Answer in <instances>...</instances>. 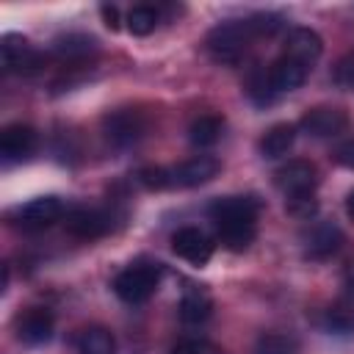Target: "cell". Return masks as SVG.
Here are the masks:
<instances>
[{"instance_id":"obj_10","label":"cell","mask_w":354,"mask_h":354,"mask_svg":"<svg viewBox=\"0 0 354 354\" xmlns=\"http://www.w3.org/2000/svg\"><path fill=\"white\" fill-rule=\"evenodd\" d=\"M36 130L30 124H22V122H14V124H6L3 133H0V158L6 163H17V160H28L36 149Z\"/></svg>"},{"instance_id":"obj_22","label":"cell","mask_w":354,"mask_h":354,"mask_svg":"<svg viewBox=\"0 0 354 354\" xmlns=\"http://www.w3.org/2000/svg\"><path fill=\"white\" fill-rule=\"evenodd\" d=\"M221 130H224V119L216 116V113H205V116H196L188 127V141L194 147H213L218 138H221Z\"/></svg>"},{"instance_id":"obj_5","label":"cell","mask_w":354,"mask_h":354,"mask_svg":"<svg viewBox=\"0 0 354 354\" xmlns=\"http://www.w3.org/2000/svg\"><path fill=\"white\" fill-rule=\"evenodd\" d=\"M274 185L288 196H304V194H315L318 188V169L310 160H288L285 166H279L274 171Z\"/></svg>"},{"instance_id":"obj_2","label":"cell","mask_w":354,"mask_h":354,"mask_svg":"<svg viewBox=\"0 0 354 354\" xmlns=\"http://www.w3.org/2000/svg\"><path fill=\"white\" fill-rule=\"evenodd\" d=\"M160 277H163V266L160 263H149V260H141V263H130L124 266L116 277H113V293L127 301V304H141L147 301L158 285H160Z\"/></svg>"},{"instance_id":"obj_17","label":"cell","mask_w":354,"mask_h":354,"mask_svg":"<svg viewBox=\"0 0 354 354\" xmlns=\"http://www.w3.org/2000/svg\"><path fill=\"white\" fill-rule=\"evenodd\" d=\"M268 75H271L274 91L282 94V91H293V88H299V86L307 80L310 66H304V64H299V61H293V58H288V55L279 53V58L268 66Z\"/></svg>"},{"instance_id":"obj_6","label":"cell","mask_w":354,"mask_h":354,"mask_svg":"<svg viewBox=\"0 0 354 354\" xmlns=\"http://www.w3.org/2000/svg\"><path fill=\"white\" fill-rule=\"evenodd\" d=\"M0 55H3V69L6 72H19V75H30L41 66V53H36L30 47V41L19 33H6L0 39Z\"/></svg>"},{"instance_id":"obj_12","label":"cell","mask_w":354,"mask_h":354,"mask_svg":"<svg viewBox=\"0 0 354 354\" xmlns=\"http://www.w3.org/2000/svg\"><path fill=\"white\" fill-rule=\"evenodd\" d=\"M260 202L254 196H218L207 205V216L213 224L227 221H257Z\"/></svg>"},{"instance_id":"obj_13","label":"cell","mask_w":354,"mask_h":354,"mask_svg":"<svg viewBox=\"0 0 354 354\" xmlns=\"http://www.w3.org/2000/svg\"><path fill=\"white\" fill-rule=\"evenodd\" d=\"M301 243H304V254L307 257L324 260V257L335 254L343 246V230L337 224H332V221H315L301 235Z\"/></svg>"},{"instance_id":"obj_20","label":"cell","mask_w":354,"mask_h":354,"mask_svg":"<svg viewBox=\"0 0 354 354\" xmlns=\"http://www.w3.org/2000/svg\"><path fill=\"white\" fill-rule=\"evenodd\" d=\"M257 232V221H227V224H216V238L224 249L230 252H243L252 246Z\"/></svg>"},{"instance_id":"obj_28","label":"cell","mask_w":354,"mask_h":354,"mask_svg":"<svg viewBox=\"0 0 354 354\" xmlns=\"http://www.w3.org/2000/svg\"><path fill=\"white\" fill-rule=\"evenodd\" d=\"M285 210H288V216H293V218H299V221H310V218H315V213H318V199H315V194L288 196V199H285Z\"/></svg>"},{"instance_id":"obj_3","label":"cell","mask_w":354,"mask_h":354,"mask_svg":"<svg viewBox=\"0 0 354 354\" xmlns=\"http://www.w3.org/2000/svg\"><path fill=\"white\" fill-rule=\"evenodd\" d=\"M19 230L25 232H36V230H47L53 227L58 218H64V202L58 196H36L19 207L11 210L8 216Z\"/></svg>"},{"instance_id":"obj_34","label":"cell","mask_w":354,"mask_h":354,"mask_svg":"<svg viewBox=\"0 0 354 354\" xmlns=\"http://www.w3.org/2000/svg\"><path fill=\"white\" fill-rule=\"evenodd\" d=\"M346 210H348V216L354 218V191H348V196H346Z\"/></svg>"},{"instance_id":"obj_18","label":"cell","mask_w":354,"mask_h":354,"mask_svg":"<svg viewBox=\"0 0 354 354\" xmlns=\"http://www.w3.org/2000/svg\"><path fill=\"white\" fill-rule=\"evenodd\" d=\"M296 144V124L290 122H279L274 127H268L260 138V152L263 158L268 160H277V158H285Z\"/></svg>"},{"instance_id":"obj_25","label":"cell","mask_w":354,"mask_h":354,"mask_svg":"<svg viewBox=\"0 0 354 354\" xmlns=\"http://www.w3.org/2000/svg\"><path fill=\"white\" fill-rule=\"evenodd\" d=\"M246 94L252 97L254 105H271L277 91H274V83H271V75L268 69H254L246 80Z\"/></svg>"},{"instance_id":"obj_1","label":"cell","mask_w":354,"mask_h":354,"mask_svg":"<svg viewBox=\"0 0 354 354\" xmlns=\"http://www.w3.org/2000/svg\"><path fill=\"white\" fill-rule=\"evenodd\" d=\"M282 25H285L282 17L268 14V11H260V14H252L243 19H227V22H218L207 33L205 47L216 64L235 66V64H241V58L246 55L249 44L257 36H274Z\"/></svg>"},{"instance_id":"obj_4","label":"cell","mask_w":354,"mask_h":354,"mask_svg":"<svg viewBox=\"0 0 354 354\" xmlns=\"http://www.w3.org/2000/svg\"><path fill=\"white\" fill-rule=\"evenodd\" d=\"M102 133L108 138L111 147L116 149H124V147H133L136 141L144 138L147 133V119L133 111V108H119V111H111L105 113L102 119Z\"/></svg>"},{"instance_id":"obj_15","label":"cell","mask_w":354,"mask_h":354,"mask_svg":"<svg viewBox=\"0 0 354 354\" xmlns=\"http://www.w3.org/2000/svg\"><path fill=\"white\" fill-rule=\"evenodd\" d=\"M55 318L47 307H30L17 318V337L28 346H41L53 337Z\"/></svg>"},{"instance_id":"obj_30","label":"cell","mask_w":354,"mask_h":354,"mask_svg":"<svg viewBox=\"0 0 354 354\" xmlns=\"http://www.w3.org/2000/svg\"><path fill=\"white\" fill-rule=\"evenodd\" d=\"M169 354H224L218 346H213L210 340H196V337H191V340H180Z\"/></svg>"},{"instance_id":"obj_7","label":"cell","mask_w":354,"mask_h":354,"mask_svg":"<svg viewBox=\"0 0 354 354\" xmlns=\"http://www.w3.org/2000/svg\"><path fill=\"white\" fill-rule=\"evenodd\" d=\"M348 127V116L343 108L335 105H318L310 108L301 119H299V130L313 136V138H335Z\"/></svg>"},{"instance_id":"obj_16","label":"cell","mask_w":354,"mask_h":354,"mask_svg":"<svg viewBox=\"0 0 354 354\" xmlns=\"http://www.w3.org/2000/svg\"><path fill=\"white\" fill-rule=\"evenodd\" d=\"M97 53V39L88 33H61L53 41V55L61 64H86Z\"/></svg>"},{"instance_id":"obj_14","label":"cell","mask_w":354,"mask_h":354,"mask_svg":"<svg viewBox=\"0 0 354 354\" xmlns=\"http://www.w3.org/2000/svg\"><path fill=\"white\" fill-rule=\"evenodd\" d=\"M218 169H221V163H218L216 155H194V158L183 160L180 166H174L171 174H174V185H180V188H196V185L210 183L218 174Z\"/></svg>"},{"instance_id":"obj_21","label":"cell","mask_w":354,"mask_h":354,"mask_svg":"<svg viewBox=\"0 0 354 354\" xmlns=\"http://www.w3.org/2000/svg\"><path fill=\"white\" fill-rule=\"evenodd\" d=\"M324 326L332 335H354V299L340 296L326 313H324Z\"/></svg>"},{"instance_id":"obj_27","label":"cell","mask_w":354,"mask_h":354,"mask_svg":"<svg viewBox=\"0 0 354 354\" xmlns=\"http://www.w3.org/2000/svg\"><path fill=\"white\" fill-rule=\"evenodd\" d=\"M136 180H138L147 191H163V188L174 185L171 169H163V166H144V169L136 171Z\"/></svg>"},{"instance_id":"obj_8","label":"cell","mask_w":354,"mask_h":354,"mask_svg":"<svg viewBox=\"0 0 354 354\" xmlns=\"http://www.w3.org/2000/svg\"><path fill=\"white\" fill-rule=\"evenodd\" d=\"M213 246L216 243L210 241V235L202 232L199 227H180L171 235V252L196 268H202L213 257Z\"/></svg>"},{"instance_id":"obj_24","label":"cell","mask_w":354,"mask_h":354,"mask_svg":"<svg viewBox=\"0 0 354 354\" xmlns=\"http://www.w3.org/2000/svg\"><path fill=\"white\" fill-rule=\"evenodd\" d=\"M124 22H127V30H130L133 36H149V33L158 28L160 14H158L155 6H133V8L127 11Z\"/></svg>"},{"instance_id":"obj_33","label":"cell","mask_w":354,"mask_h":354,"mask_svg":"<svg viewBox=\"0 0 354 354\" xmlns=\"http://www.w3.org/2000/svg\"><path fill=\"white\" fill-rule=\"evenodd\" d=\"M343 288H346L343 296L354 299V257H351V260L346 263V268H343Z\"/></svg>"},{"instance_id":"obj_26","label":"cell","mask_w":354,"mask_h":354,"mask_svg":"<svg viewBox=\"0 0 354 354\" xmlns=\"http://www.w3.org/2000/svg\"><path fill=\"white\" fill-rule=\"evenodd\" d=\"M296 351H299V343L290 335L268 332V335H260L257 337L252 354H296Z\"/></svg>"},{"instance_id":"obj_11","label":"cell","mask_w":354,"mask_h":354,"mask_svg":"<svg viewBox=\"0 0 354 354\" xmlns=\"http://www.w3.org/2000/svg\"><path fill=\"white\" fill-rule=\"evenodd\" d=\"M321 53H324V39L313 28L299 25V28H290L288 30L282 55H288V58H293V61H299V64H304V66L313 69L315 61L321 58Z\"/></svg>"},{"instance_id":"obj_29","label":"cell","mask_w":354,"mask_h":354,"mask_svg":"<svg viewBox=\"0 0 354 354\" xmlns=\"http://www.w3.org/2000/svg\"><path fill=\"white\" fill-rule=\"evenodd\" d=\"M335 83L343 91H354V50H348L337 64H335Z\"/></svg>"},{"instance_id":"obj_23","label":"cell","mask_w":354,"mask_h":354,"mask_svg":"<svg viewBox=\"0 0 354 354\" xmlns=\"http://www.w3.org/2000/svg\"><path fill=\"white\" fill-rule=\"evenodd\" d=\"M77 354H116V337L105 326H88L77 337Z\"/></svg>"},{"instance_id":"obj_9","label":"cell","mask_w":354,"mask_h":354,"mask_svg":"<svg viewBox=\"0 0 354 354\" xmlns=\"http://www.w3.org/2000/svg\"><path fill=\"white\" fill-rule=\"evenodd\" d=\"M64 227L69 235H75L80 241H94L111 230V216L100 207H72L64 216Z\"/></svg>"},{"instance_id":"obj_19","label":"cell","mask_w":354,"mask_h":354,"mask_svg":"<svg viewBox=\"0 0 354 354\" xmlns=\"http://www.w3.org/2000/svg\"><path fill=\"white\" fill-rule=\"evenodd\" d=\"M210 310H213V299L205 288L199 285H188L183 290V299H180V318L185 324H202L210 318Z\"/></svg>"},{"instance_id":"obj_32","label":"cell","mask_w":354,"mask_h":354,"mask_svg":"<svg viewBox=\"0 0 354 354\" xmlns=\"http://www.w3.org/2000/svg\"><path fill=\"white\" fill-rule=\"evenodd\" d=\"M100 14H102V22L111 28V30H116L119 28V8L116 6H100Z\"/></svg>"},{"instance_id":"obj_31","label":"cell","mask_w":354,"mask_h":354,"mask_svg":"<svg viewBox=\"0 0 354 354\" xmlns=\"http://www.w3.org/2000/svg\"><path fill=\"white\" fill-rule=\"evenodd\" d=\"M335 163H340L343 169H351V171H354V138L343 141V144L335 149Z\"/></svg>"}]
</instances>
